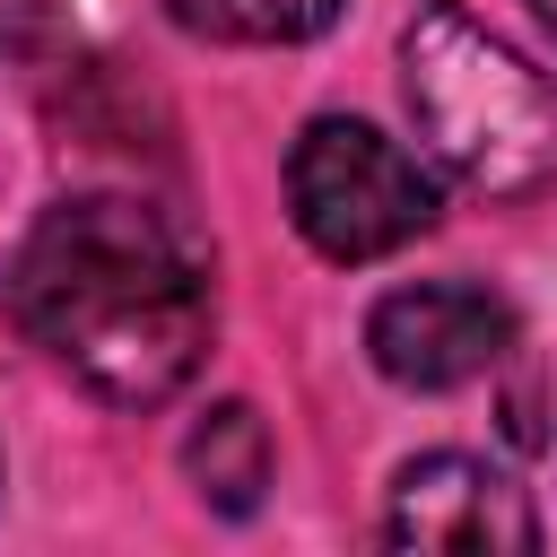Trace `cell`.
Here are the masks:
<instances>
[{
    "label": "cell",
    "instance_id": "cell-1",
    "mask_svg": "<svg viewBox=\"0 0 557 557\" xmlns=\"http://www.w3.org/2000/svg\"><path fill=\"white\" fill-rule=\"evenodd\" d=\"M9 313L26 339L113 409L174 400L218 331L209 252L191 226L131 191H70L9 261Z\"/></svg>",
    "mask_w": 557,
    "mask_h": 557
},
{
    "label": "cell",
    "instance_id": "cell-2",
    "mask_svg": "<svg viewBox=\"0 0 557 557\" xmlns=\"http://www.w3.org/2000/svg\"><path fill=\"white\" fill-rule=\"evenodd\" d=\"M400 96L453 183L487 200H531L557 183V78L470 9L426 0L400 26Z\"/></svg>",
    "mask_w": 557,
    "mask_h": 557
},
{
    "label": "cell",
    "instance_id": "cell-3",
    "mask_svg": "<svg viewBox=\"0 0 557 557\" xmlns=\"http://www.w3.org/2000/svg\"><path fill=\"white\" fill-rule=\"evenodd\" d=\"M287 218L322 261H383L435 226V174L374 122L322 113L287 148Z\"/></svg>",
    "mask_w": 557,
    "mask_h": 557
},
{
    "label": "cell",
    "instance_id": "cell-4",
    "mask_svg": "<svg viewBox=\"0 0 557 557\" xmlns=\"http://www.w3.org/2000/svg\"><path fill=\"white\" fill-rule=\"evenodd\" d=\"M505 348H513V313H505V296H487L470 278H418V287H392L366 313V357L400 392L479 383Z\"/></svg>",
    "mask_w": 557,
    "mask_h": 557
},
{
    "label": "cell",
    "instance_id": "cell-5",
    "mask_svg": "<svg viewBox=\"0 0 557 557\" xmlns=\"http://www.w3.org/2000/svg\"><path fill=\"white\" fill-rule=\"evenodd\" d=\"M383 540L392 548H435V557H531L540 513L505 470H487L470 453H418L392 479Z\"/></svg>",
    "mask_w": 557,
    "mask_h": 557
},
{
    "label": "cell",
    "instance_id": "cell-6",
    "mask_svg": "<svg viewBox=\"0 0 557 557\" xmlns=\"http://www.w3.org/2000/svg\"><path fill=\"white\" fill-rule=\"evenodd\" d=\"M183 470L200 487V505L218 513H252L261 487H270V426L252 400H218L191 435H183Z\"/></svg>",
    "mask_w": 557,
    "mask_h": 557
},
{
    "label": "cell",
    "instance_id": "cell-7",
    "mask_svg": "<svg viewBox=\"0 0 557 557\" xmlns=\"http://www.w3.org/2000/svg\"><path fill=\"white\" fill-rule=\"evenodd\" d=\"M165 17L209 44H313L339 0H165Z\"/></svg>",
    "mask_w": 557,
    "mask_h": 557
},
{
    "label": "cell",
    "instance_id": "cell-8",
    "mask_svg": "<svg viewBox=\"0 0 557 557\" xmlns=\"http://www.w3.org/2000/svg\"><path fill=\"white\" fill-rule=\"evenodd\" d=\"M531 9H540V26H548V35H557V0H531Z\"/></svg>",
    "mask_w": 557,
    "mask_h": 557
}]
</instances>
